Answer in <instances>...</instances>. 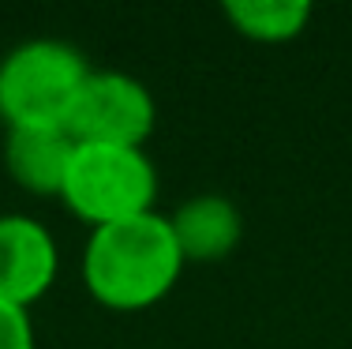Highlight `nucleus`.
<instances>
[{"instance_id":"obj_1","label":"nucleus","mask_w":352,"mask_h":349,"mask_svg":"<svg viewBox=\"0 0 352 349\" xmlns=\"http://www.w3.org/2000/svg\"><path fill=\"white\" fill-rule=\"evenodd\" d=\"M184 267L188 263L173 237L169 214L157 211L94 229L82 248V286L90 301L120 315L162 304Z\"/></svg>"},{"instance_id":"obj_2","label":"nucleus","mask_w":352,"mask_h":349,"mask_svg":"<svg viewBox=\"0 0 352 349\" xmlns=\"http://www.w3.org/2000/svg\"><path fill=\"white\" fill-rule=\"evenodd\" d=\"M90 61L60 38H30L0 56L4 128H64L90 79Z\"/></svg>"},{"instance_id":"obj_3","label":"nucleus","mask_w":352,"mask_h":349,"mask_svg":"<svg viewBox=\"0 0 352 349\" xmlns=\"http://www.w3.org/2000/svg\"><path fill=\"white\" fill-rule=\"evenodd\" d=\"M60 203L90 233L142 218L157 203V169L142 147L75 143Z\"/></svg>"},{"instance_id":"obj_4","label":"nucleus","mask_w":352,"mask_h":349,"mask_svg":"<svg viewBox=\"0 0 352 349\" xmlns=\"http://www.w3.org/2000/svg\"><path fill=\"white\" fill-rule=\"evenodd\" d=\"M157 124V102L150 87L128 72L94 68L72 109L68 136L75 143L146 147Z\"/></svg>"},{"instance_id":"obj_5","label":"nucleus","mask_w":352,"mask_h":349,"mask_svg":"<svg viewBox=\"0 0 352 349\" xmlns=\"http://www.w3.org/2000/svg\"><path fill=\"white\" fill-rule=\"evenodd\" d=\"M60 278V248L45 222L0 214V301L30 312Z\"/></svg>"},{"instance_id":"obj_6","label":"nucleus","mask_w":352,"mask_h":349,"mask_svg":"<svg viewBox=\"0 0 352 349\" xmlns=\"http://www.w3.org/2000/svg\"><path fill=\"white\" fill-rule=\"evenodd\" d=\"M173 237L184 252V263H217L229 260L244 240V214L229 195L203 192L191 195L169 214Z\"/></svg>"},{"instance_id":"obj_7","label":"nucleus","mask_w":352,"mask_h":349,"mask_svg":"<svg viewBox=\"0 0 352 349\" xmlns=\"http://www.w3.org/2000/svg\"><path fill=\"white\" fill-rule=\"evenodd\" d=\"M75 139L64 128H12L4 136V169L27 195L60 199Z\"/></svg>"},{"instance_id":"obj_8","label":"nucleus","mask_w":352,"mask_h":349,"mask_svg":"<svg viewBox=\"0 0 352 349\" xmlns=\"http://www.w3.org/2000/svg\"><path fill=\"white\" fill-rule=\"evenodd\" d=\"M221 15L255 45H285L307 30L315 8L307 0H225Z\"/></svg>"},{"instance_id":"obj_9","label":"nucleus","mask_w":352,"mask_h":349,"mask_svg":"<svg viewBox=\"0 0 352 349\" xmlns=\"http://www.w3.org/2000/svg\"><path fill=\"white\" fill-rule=\"evenodd\" d=\"M0 349H38L30 312L12 308L4 301H0Z\"/></svg>"}]
</instances>
